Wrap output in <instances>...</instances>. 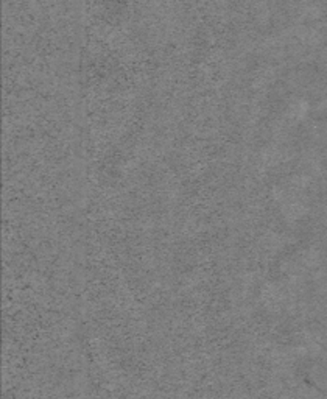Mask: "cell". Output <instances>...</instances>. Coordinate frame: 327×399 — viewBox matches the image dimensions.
I'll list each match as a JSON object with an SVG mask.
<instances>
[{
    "mask_svg": "<svg viewBox=\"0 0 327 399\" xmlns=\"http://www.w3.org/2000/svg\"><path fill=\"white\" fill-rule=\"evenodd\" d=\"M301 262L308 270H319L326 265V254L318 247H308L302 252Z\"/></svg>",
    "mask_w": 327,
    "mask_h": 399,
    "instance_id": "1",
    "label": "cell"
},
{
    "mask_svg": "<svg viewBox=\"0 0 327 399\" xmlns=\"http://www.w3.org/2000/svg\"><path fill=\"white\" fill-rule=\"evenodd\" d=\"M298 393L301 399H327V393H324V390H321L319 387L308 382H302L299 385Z\"/></svg>",
    "mask_w": 327,
    "mask_h": 399,
    "instance_id": "2",
    "label": "cell"
},
{
    "mask_svg": "<svg viewBox=\"0 0 327 399\" xmlns=\"http://www.w3.org/2000/svg\"><path fill=\"white\" fill-rule=\"evenodd\" d=\"M324 225H326V228H327V217H326V220H324Z\"/></svg>",
    "mask_w": 327,
    "mask_h": 399,
    "instance_id": "4",
    "label": "cell"
},
{
    "mask_svg": "<svg viewBox=\"0 0 327 399\" xmlns=\"http://www.w3.org/2000/svg\"><path fill=\"white\" fill-rule=\"evenodd\" d=\"M310 379L313 380V385L319 387L321 390L327 389V371L324 370L323 367H318V365L312 367V370H310Z\"/></svg>",
    "mask_w": 327,
    "mask_h": 399,
    "instance_id": "3",
    "label": "cell"
}]
</instances>
